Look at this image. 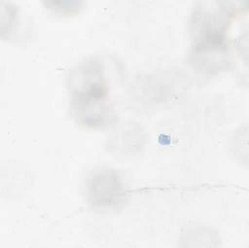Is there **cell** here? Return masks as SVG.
<instances>
[{"instance_id": "1", "label": "cell", "mask_w": 249, "mask_h": 248, "mask_svg": "<svg viewBox=\"0 0 249 248\" xmlns=\"http://www.w3.org/2000/svg\"><path fill=\"white\" fill-rule=\"evenodd\" d=\"M72 108L78 120L89 126H104L114 119V108L102 63L91 59L77 66L68 78Z\"/></svg>"}, {"instance_id": "2", "label": "cell", "mask_w": 249, "mask_h": 248, "mask_svg": "<svg viewBox=\"0 0 249 248\" xmlns=\"http://www.w3.org/2000/svg\"><path fill=\"white\" fill-rule=\"evenodd\" d=\"M87 190L90 201L101 206L115 203L123 193L117 173L109 169L93 172L87 182Z\"/></svg>"}]
</instances>
